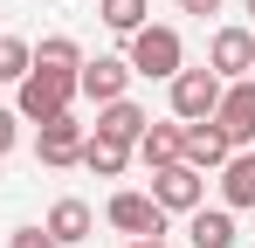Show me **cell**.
<instances>
[{
	"label": "cell",
	"mask_w": 255,
	"mask_h": 248,
	"mask_svg": "<svg viewBox=\"0 0 255 248\" xmlns=\"http://www.w3.org/2000/svg\"><path fill=\"white\" fill-rule=\"evenodd\" d=\"M83 138H90V131L76 124V111H62V118H48V124H42V138H35V159L62 172V165H76V159H83Z\"/></svg>",
	"instance_id": "cell-10"
},
{
	"label": "cell",
	"mask_w": 255,
	"mask_h": 248,
	"mask_svg": "<svg viewBox=\"0 0 255 248\" xmlns=\"http://www.w3.org/2000/svg\"><path fill=\"white\" fill-rule=\"evenodd\" d=\"M7 248H55V235H48V228H14Z\"/></svg>",
	"instance_id": "cell-21"
},
{
	"label": "cell",
	"mask_w": 255,
	"mask_h": 248,
	"mask_svg": "<svg viewBox=\"0 0 255 248\" xmlns=\"http://www.w3.org/2000/svg\"><path fill=\"white\" fill-rule=\"evenodd\" d=\"M221 207L228 214L255 207V145L249 152H228V165H221Z\"/></svg>",
	"instance_id": "cell-13"
},
{
	"label": "cell",
	"mask_w": 255,
	"mask_h": 248,
	"mask_svg": "<svg viewBox=\"0 0 255 248\" xmlns=\"http://www.w3.org/2000/svg\"><path fill=\"white\" fill-rule=\"evenodd\" d=\"M131 159L152 165V172H159V165H179V118L172 124H145V138L131 145Z\"/></svg>",
	"instance_id": "cell-15"
},
{
	"label": "cell",
	"mask_w": 255,
	"mask_h": 248,
	"mask_svg": "<svg viewBox=\"0 0 255 248\" xmlns=\"http://www.w3.org/2000/svg\"><path fill=\"white\" fill-rule=\"evenodd\" d=\"M249 14H255V0H249Z\"/></svg>",
	"instance_id": "cell-24"
},
{
	"label": "cell",
	"mask_w": 255,
	"mask_h": 248,
	"mask_svg": "<svg viewBox=\"0 0 255 248\" xmlns=\"http://www.w3.org/2000/svg\"><path fill=\"white\" fill-rule=\"evenodd\" d=\"M186 242H193V248H235L242 228H235L228 207H193V214H186Z\"/></svg>",
	"instance_id": "cell-11"
},
{
	"label": "cell",
	"mask_w": 255,
	"mask_h": 248,
	"mask_svg": "<svg viewBox=\"0 0 255 248\" xmlns=\"http://www.w3.org/2000/svg\"><path fill=\"white\" fill-rule=\"evenodd\" d=\"M21 145V118H14V104H0V159Z\"/></svg>",
	"instance_id": "cell-20"
},
{
	"label": "cell",
	"mask_w": 255,
	"mask_h": 248,
	"mask_svg": "<svg viewBox=\"0 0 255 248\" xmlns=\"http://www.w3.org/2000/svg\"><path fill=\"white\" fill-rule=\"evenodd\" d=\"M125 248H166V242H125Z\"/></svg>",
	"instance_id": "cell-23"
},
{
	"label": "cell",
	"mask_w": 255,
	"mask_h": 248,
	"mask_svg": "<svg viewBox=\"0 0 255 248\" xmlns=\"http://www.w3.org/2000/svg\"><path fill=\"white\" fill-rule=\"evenodd\" d=\"M35 69H62V76H76V69H83V48H76L69 35H42V41H35Z\"/></svg>",
	"instance_id": "cell-18"
},
{
	"label": "cell",
	"mask_w": 255,
	"mask_h": 248,
	"mask_svg": "<svg viewBox=\"0 0 255 248\" xmlns=\"http://www.w3.org/2000/svg\"><path fill=\"white\" fill-rule=\"evenodd\" d=\"M152 200L166 207V214L207 207V172H193V165H159V172H152Z\"/></svg>",
	"instance_id": "cell-8"
},
{
	"label": "cell",
	"mask_w": 255,
	"mask_h": 248,
	"mask_svg": "<svg viewBox=\"0 0 255 248\" xmlns=\"http://www.w3.org/2000/svg\"><path fill=\"white\" fill-rule=\"evenodd\" d=\"M48 235H55V248H76L90 242V228H97V214H90V200H55L48 207V221H42Z\"/></svg>",
	"instance_id": "cell-14"
},
{
	"label": "cell",
	"mask_w": 255,
	"mask_h": 248,
	"mask_svg": "<svg viewBox=\"0 0 255 248\" xmlns=\"http://www.w3.org/2000/svg\"><path fill=\"white\" fill-rule=\"evenodd\" d=\"M131 90V62L125 55H83V69H76V97H90L97 111L104 104H118Z\"/></svg>",
	"instance_id": "cell-5"
},
{
	"label": "cell",
	"mask_w": 255,
	"mask_h": 248,
	"mask_svg": "<svg viewBox=\"0 0 255 248\" xmlns=\"http://www.w3.org/2000/svg\"><path fill=\"white\" fill-rule=\"evenodd\" d=\"M125 62L131 76H152V83H172L179 69H186V41H179V28H166V21H145L138 35H125Z\"/></svg>",
	"instance_id": "cell-1"
},
{
	"label": "cell",
	"mask_w": 255,
	"mask_h": 248,
	"mask_svg": "<svg viewBox=\"0 0 255 248\" xmlns=\"http://www.w3.org/2000/svg\"><path fill=\"white\" fill-rule=\"evenodd\" d=\"M145 124H152V111H145V104H131V97H118V104H104V111H97V138L138 145V138H145Z\"/></svg>",
	"instance_id": "cell-12"
},
{
	"label": "cell",
	"mask_w": 255,
	"mask_h": 248,
	"mask_svg": "<svg viewBox=\"0 0 255 248\" xmlns=\"http://www.w3.org/2000/svg\"><path fill=\"white\" fill-rule=\"evenodd\" d=\"M69 104H76V76H62V69H28L14 83V118L21 124H48V118H62Z\"/></svg>",
	"instance_id": "cell-2"
},
{
	"label": "cell",
	"mask_w": 255,
	"mask_h": 248,
	"mask_svg": "<svg viewBox=\"0 0 255 248\" xmlns=\"http://www.w3.org/2000/svg\"><path fill=\"white\" fill-rule=\"evenodd\" d=\"M228 131L214 118H200V124H179V165H193V172H221L228 165Z\"/></svg>",
	"instance_id": "cell-9"
},
{
	"label": "cell",
	"mask_w": 255,
	"mask_h": 248,
	"mask_svg": "<svg viewBox=\"0 0 255 248\" xmlns=\"http://www.w3.org/2000/svg\"><path fill=\"white\" fill-rule=\"evenodd\" d=\"M104 221L118 228V235H131V242H166V207L152 200V193H111V207H104Z\"/></svg>",
	"instance_id": "cell-3"
},
{
	"label": "cell",
	"mask_w": 255,
	"mask_h": 248,
	"mask_svg": "<svg viewBox=\"0 0 255 248\" xmlns=\"http://www.w3.org/2000/svg\"><path fill=\"white\" fill-rule=\"evenodd\" d=\"M179 14H200L207 21V14H221V0H179Z\"/></svg>",
	"instance_id": "cell-22"
},
{
	"label": "cell",
	"mask_w": 255,
	"mask_h": 248,
	"mask_svg": "<svg viewBox=\"0 0 255 248\" xmlns=\"http://www.w3.org/2000/svg\"><path fill=\"white\" fill-rule=\"evenodd\" d=\"M35 69V41H21V35H0V83H21Z\"/></svg>",
	"instance_id": "cell-19"
},
{
	"label": "cell",
	"mask_w": 255,
	"mask_h": 248,
	"mask_svg": "<svg viewBox=\"0 0 255 248\" xmlns=\"http://www.w3.org/2000/svg\"><path fill=\"white\" fill-rule=\"evenodd\" d=\"M166 90H172V118H179V124H200V118H214V104H221V90H228V83L200 62V69H179Z\"/></svg>",
	"instance_id": "cell-4"
},
{
	"label": "cell",
	"mask_w": 255,
	"mask_h": 248,
	"mask_svg": "<svg viewBox=\"0 0 255 248\" xmlns=\"http://www.w3.org/2000/svg\"><path fill=\"white\" fill-rule=\"evenodd\" d=\"M214 124L228 131V145H235V152H249V145H255V76H242V83H228V90H221Z\"/></svg>",
	"instance_id": "cell-6"
},
{
	"label": "cell",
	"mask_w": 255,
	"mask_h": 248,
	"mask_svg": "<svg viewBox=\"0 0 255 248\" xmlns=\"http://www.w3.org/2000/svg\"><path fill=\"white\" fill-rule=\"evenodd\" d=\"M207 69H214L221 83L255 76V28H214V41H207Z\"/></svg>",
	"instance_id": "cell-7"
},
{
	"label": "cell",
	"mask_w": 255,
	"mask_h": 248,
	"mask_svg": "<svg viewBox=\"0 0 255 248\" xmlns=\"http://www.w3.org/2000/svg\"><path fill=\"white\" fill-rule=\"evenodd\" d=\"M145 14H152V0H97V21H104L111 35H138Z\"/></svg>",
	"instance_id": "cell-17"
},
{
	"label": "cell",
	"mask_w": 255,
	"mask_h": 248,
	"mask_svg": "<svg viewBox=\"0 0 255 248\" xmlns=\"http://www.w3.org/2000/svg\"><path fill=\"white\" fill-rule=\"evenodd\" d=\"M76 165H90L97 179H125L131 145H118V138H97V131H90V138H83V159H76Z\"/></svg>",
	"instance_id": "cell-16"
}]
</instances>
